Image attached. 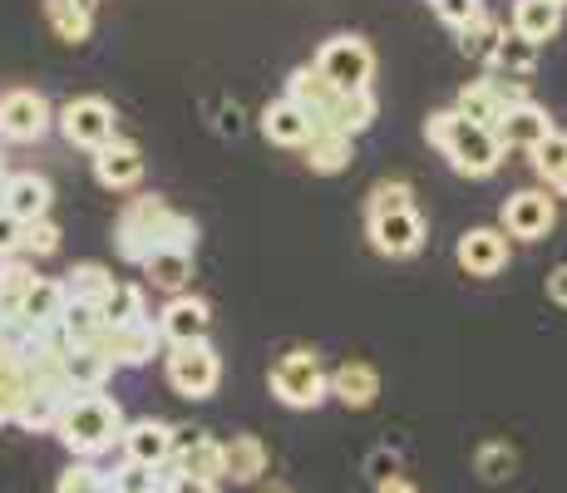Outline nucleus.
<instances>
[{
    "label": "nucleus",
    "mask_w": 567,
    "mask_h": 493,
    "mask_svg": "<svg viewBox=\"0 0 567 493\" xmlns=\"http://www.w3.org/2000/svg\"><path fill=\"white\" fill-rule=\"evenodd\" d=\"M193 251L198 247V223L183 213H173L163 197L154 193H138L118 207V223H114V251L128 261V267H144L154 251Z\"/></svg>",
    "instance_id": "nucleus-1"
},
{
    "label": "nucleus",
    "mask_w": 567,
    "mask_h": 493,
    "mask_svg": "<svg viewBox=\"0 0 567 493\" xmlns=\"http://www.w3.org/2000/svg\"><path fill=\"white\" fill-rule=\"evenodd\" d=\"M424 138L450 158V168L460 178H494L504 168V138L494 134L488 124H468L460 109H434L424 119Z\"/></svg>",
    "instance_id": "nucleus-2"
},
{
    "label": "nucleus",
    "mask_w": 567,
    "mask_h": 493,
    "mask_svg": "<svg viewBox=\"0 0 567 493\" xmlns=\"http://www.w3.org/2000/svg\"><path fill=\"white\" fill-rule=\"evenodd\" d=\"M124 410H118L114 394L104 390H74L70 400H64V414H60V444L70 449L74 459H100L109 454L114 444H124Z\"/></svg>",
    "instance_id": "nucleus-3"
},
{
    "label": "nucleus",
    "mask_w": 567,
    "mask_h": 493,
    "mask_svg": "<svg viewBox=\"0 0 567 493\" xmlns=\"http://www.w3.org/2000/svg\"><path fill=\"white\" fill-rule=\"evenodd\" d=\"M267 386L287 410H316V404L331 400V376L321 370L316 350H287V356L271 366Z\"/></svg>",
    "instance_id": "nucleus-4"
},
{
    "label": "nucleus",
    "mask_w": 567,
    "mask_h": 493,
    "mask_svg": "<svg viewBox=\"0 0 567 493\" xmlns=\"http://www.w3.org/2000/svg\"><path fill=\"white\" fill-rule=\"evenodd\" d=\"M163 376H168L173 394H183V400H207V394L223 386V356H217V346L207 341V336L203 341L168 346Z\"/></svg>",
    "instance_id": "nucleus-5"
},
{
    "label": "nucleus",
    "mask_w": 567,
    "mask_h": 493,
    "mask_svg": "<svg viewBox=\"0 0 567 493\" xmlns=\"http://www.w3.org/2000/svg\"><path fill=\"white\" fill-rule=\"evenodd\" d=\"M311 64L346 94L370 90V80H375V50H370L361 35H331L321 50H316Z\"/></svg>",
    "instance_id": "nucleus-6"
},
{
    "label": "nucleus",
    "mask_w": 567,
    "mask_h": 493,
    "mask_svg": "<svg viewBox=\"0 0 567 493\" xmlns=\"http://www.w3.org/2000/svg\"><path fill=\"white\" fill-rule=\"evenodd\" d=\"M54 129H60L64 138H70L74 148H104L109 138H118V119H114V104L100 94H80L70 99V104L60 109V119H54Z\"/></svg>",
    "instance_id": "nucleus-7"
},
{
    "label": "nucleus",
    "mask_w": 567,
    "mask_h": 493,
    "mask_svg": "<svg viewBox=\"0 0 567 493\" xmlns=\"http://www.w3.org/2000/svg\"><path fill=\"white\" fill-rule=\"evenodd\" d=\"M54 109L40 90H6L0 94V138L6 144H40L54 129Z\"/></svg>",
    "instance_id": "nucleus-8"
},
{
    "label": "nucleus",
    "mask_w": 567,
    "mask_h": 493,
    "mask_svg": "<svg viewBox=\"0 0 567 493\" xmlns=\"http://www.w3.org/2000/svg\"><path fill=\"white\" fill-rule=\"evenodd\" d=\"M424 213L420 207H390V213H375V217H365V237H370V247L380 251V257H390V261H400V257H414V251L424 247Z\"/></svg>",
    "instance_id": "nucleus-9"
},
{
    "label": "nucleus",
    "mask_w": 567,
    "mask_h": 493,
    "mask_svg": "<svg viewBox=\"0 0 567 493\" xmlns=\"http://www.w3.org/2000/svg\"><path fill=\"white\" fill-rule=\"evenodd\" d=\"M548 193L543 188L514 193L504 203V213H498V227H504L508 237H518V243H543V237L558 227V197H548Z\"/></svg>",
    "instance_id": "nucleus-10"
},
{
    "label": "nucleus",
    "mask_w": 567,
    "mask_h": 493,
    "mask_svg": "<svg viewBox=\"0 0 567 493\" xmlns=\"http://www.w3.org/2000/svg\"><path fill=\"white\" fill-rule=\"evenodd\" d=\"M454 261L464 267V277H498L508 267V233L504 227H468L454 247Z\"/></svg>",
    "instance_id": "nucleus-11"
},
{
    "label": "nucleus",
    "mask_w": 567,
    "mask_h": 493,
    "mask_svg": "<svg viewBox=\"0 0 567 493\" xmlns=\"http://www.w3.org/2000/svg\"><path fill=\"white\" fill-rule=\"evenodd\" d=\"M94 178L109 193H134L144 183V148L128 138H109L104 148H94Z\"/></svg>",
    "instance_id": "nucleus-12"
},
{
    "label": "nucleus",
    "mask_w": 567,
    "mask_h": 493,
    "mask_svg": "<svg viewBox=\"0 0 567 493\" xmlns=\"http://www.w3.org/2000/svg\"><path fill=\"white\" fill-rule=\"evenodd\" d=\"M207 326H213V306L193 291H178L168 296V306L158 311V331L168 346H183V341H203Z\"/></svg>",
    "instance_id": "nucleus-13"
},
{
    "label": "nucleus",
    "mask_w": 567,
    "mask_h": 493,
    "mask_svg": "<svg viewBox=\"0 0 567 493\" xmlns=\"http://www.w3.org/2000/svg\"><path fill=\"white\" fill-rule=\"evenodd\" d=\"M316 134V119L307 114V109L297 104V99H271L267 109H261V138L277 148H307Z\"/></svg>",
    "instance_id": "nucleus-14"
},
{
    "label": "nucleus",
    "mask_w": 567,
    "mask_h": 493,
    "mask_svg": "<svg viewBox=\"0 0 567 493\" xmlns=\"http://www.w3.org/2000/svg\"><path fill=\"white\" fill-rule=\"evenodd\" d=\"M553 114L543 104H533V99H523V104H514V109H504V119L494 124V134L504 138V148H523V153H533L543 144V138L553 134Z\"/></svg>",
    "instance_id": "nucleus-15"
},
{
    "label": "nucleus",
    "mask_w": 567,
    "mask_h": 493,
    "mask_svg": "<svg viewBox=\"0 0 567 493\" xmlns=\"http://www.w3.org/2000/svg\"><path fill=\"white\" fill-rule=\"evenodd\" d=\"M124 459H134V464H148V469L173 464V424L168 420H154V414H144V420H128V430H124Z\"/></svg>",
    "instance_id": "nucleus-16"
},
{
    "label": "nucleus",
    "mask_w": 567,
    "mask_h": 493,
    "mask_svg": "<svg viewBox=\"0 0 567 493\" xmlns=\"http://www.w3.org/2000/svg\"><path fill=\"white\" fill-rule=\"evenodd\" d=\"M163 346H168V341H163L158 321H148V316H144V321H134V326H114V331H104V350L118 360V366H128V370L148 366Z\"/></svg>",
    "instance_id": "nucleus-17"
},
{
    "label": "nucleus",
    "mask_w": 567,
    "mask_h": 493,
    "mask_svg": "<svg viewBox=\"0 0 567 493\" xmlns=\"http://www.w3.org/2000/svg\"><path fill=\"white\" fill-rule=\"evenodd\" d=\"M50 203H54V188H50V178H40V173H10L6 188H0V207L16 213L20 223L50 217Z\"/></svg>",
    "instance_id": "nucleus-18"
},
{
    "label": "nucleus",
    "mask_w": 567,
    "mask_h": 493,
    "mask_svg": "<svg viewBox=\"0 0 567 493\" xmlns=\"http://www.w3.org/2000/svg\"><path fill=\"white\" fill-rule=\"evenodd\" d=\"M331 394L346 410H370L380 400V370L370 360H341L331 370Z\"/></svg>",
    "instance_id": "nucleus-19"
},
{
    "label": "nucleus",
    "mask_w": 567,
    "mask_h": 493,
    "mask_svg": "<svg viewBox=\"0 0 567 493\" xmlns=\"http://www.w3.org/2000/svg\"><path fill=\"white\" fill-rule=\"evenodd\" d=\"M375 114H380L375 94H370V90H351V94H336V104L316 119V129H336V134L361 138L365 129L375 124Z\"/></svg>",
    "instance_id": "nucleus-20"
},
{
    "label": "nucleus",
    "mask_w": 567,
    "mask_h": 493,
    "mask_svg": "<svg viewBox=\"0 0 567 493\" xmlns=\"http://www.w3.org/2000/svg\"><path fill=\"white\" fill-rule=\"evenodd\" d=\"M64 306H70V287L54 277H40L35 287H30L25 296H20V321L35 326V331H45V326H60L64 321Z\"/></svg>",
    "instance_id": "nucleus-21"
},
{
    "label": "nucleus",
    "mask_w": 567,
    "mask_h": 493,
    "mask_svg": "<svg viewBox=\"0 0 567 493\" xmlns=\"http://www.w3.org/2000/svg\"><path fill=\"white\" fill-rule=\"evenodd\" d=\"M74 390H50V386H30L25 404H20L16 424L25 434H54L60 430V414H64V400H70Z\"/></svg>",
    "instance_id": "nucleus-22"
},
{
    "label": "nucleus",
    "mask_w": 567,
    "mask_h": 493,
    "mask_svg": "<svg viewBox=\"0 0 567 493\" xmlns=\"http://www.w3.org/2000/svg\"><path fill=\"white\" fill-rule=\"evenodd\" d=\"M114 366H118V360L104 350V341L74 346L70 356H64V370H70V386L74 390H104L109 376H114Z\"/></svg>",
    "instance_id": "nucleus-23"
},
{
    "label": "nucleus",
    "mask_w": 567,
    "mask_h": 493,
    "mask_svg": "<svg viewBox=\"0 0 567 493\" xmlns=\"http://www.w3.org/2000/svg\"><path fill=\"white\" fill-rule=\"evenodd\" d=\"M336 94H346V90H336V84L326 80L316 64H297V70L287 74V99H297V104L307 109L311 119H321L326 109L336 104Z\"/></svg>",
    "instance_id": "nucleus-24"
},
{
    "label": "nucleus",
    "mask_w": 567,
    "mask_h": 493,
    "mask_svg": "<svg viewBox=\"0 0 567 493\" xmlns=\"http://www.w3.org/2000/svg\"><path fill=\"white\" fill-rule=\"evenodd\" d=\"M271 469V454L257 434H233L227 440V479L233 484H261Z\"/></svg>",
    "instance_id": "nucleus-25"
},
{
    "label": "nucleus",
    "mask_w": 567,
    "mask_h": 493,
    "mask_svg": "<svg viewBox=\"0 0 567 493\" xmlns=\"http://www.w3.org/2000/svg\"><path fill=\"white\" fill-rule=\"evenodd\" d=\"M307 153V168L311 173H341V168H351V158H355V138L351 134H336V129H316L311 134V144L301 148Z\"/></svg>",
    "instance_id": "nucleus-26"
},
{
    "label": "nucleus",
    "mask_w": 567,
    "mask_h": 493,
    "mask_svg": "<svg viewBox=\"0 0 567 493\" xmlns=\"http://www.w3.org/2000/svg\"><path fill=\"white\" fill-rule=\"evenodd\" d=\"M45 25L64 45H84L94 35V6H84V0H45Z\"/></svg>",
    "instance_id": "nucleus-27"
},
{
    "label": "nucleus",
    "mask_w": 567,
    "mask_h": 493,
    "mask_svg": "<svg viewBox=\"0 0 567 493\" xmlns=\"http://www.w3.org/2000/svg\"><path fill=\"white\" fill-rule=\"evenodd\" d=\"M514 30L533 45H543L563 30V6L558 0H514Z\"/></svg>",
    "instance_id": "nucleus-28"
},
{
    "label": "nucleus",
    "mask_w": 567,
    "mask_h": 493,
    "mask_svg": "<svg viewBox=\"0 0 567 493\" xmlns=\"http://www.w3.org/2000/svg\"><path fill=\"white\" fill-rule=\"evenodd\" d=\"M144 277L154 281L158 291H168V296L188 291V281H193V251H178V247L154 251V257L144 261Z\"/></svg>",
    "instance_id": "nucleus-29"
},
{
    "label": "nucleus",
    "mask_w": 567,
    "mask_h": 493,
    "mask_svg": "<svg viewBox=\"0 0 567 493\" xmlns=\"http://www.w3.org/2000/svg\"><path fill=\"white\" fill-rule=\"evenodd\" d=\"M173 464L183 469V474H198V479H217L223 484L227 479V440H213V434H203L193 449H183Z\"/></svg>",
    "instance_id": "nucleus-30"
},
{
    "label": "nucleus",
    "mask_w": 567,
    "mask_h": 493,
    "mask_svg": "<svg viewBox=\"0 0 567 493\" xmlns=\"http://www.w3.org/2000/svg\"><path fill=\"white\" fill-rule=\"evenodd\" d=\"M454 35H460V50L468 54V60H478V64H494V54H498V45H504V35L508 30L498 25L494 16H478V20H468L464 30H454Z\"/></svg>",
    "instance_id": "nucleus-31"
},
{
    "label": "nucleus",
    "mask_w": 567,
    "mask_h": 493,
    "mask_svg": "<svg viewBox=\"0 0 567 493\" xmlns=\"http://www.w3.org/2000/svg\"><path fill=\"white\" fill-rule=\"evenodd\" d=\"M454 109H460L468 124H488V129H494L498 119H504V99L494 94L488 74H484V80H474V84H464L460 99H454Z\"/></svg>",
    "instance_id": "nucleus-32"
},
{
    "label": "nucleus",
    "mask_w": 567,
    "mask_h": 493,
    "mask_svg": "<svg viewBox=\"0 0 567 493\" xmlns=\"http://www.w3.org/2000/svg\"><path fill=\"white\" fill-rule=\"evenodd\" d=\"M60 326H64V336H70L74 346H94V341H104V331H109L100 301H74V296H70V306H64Z\"/></svg>",
    "instance_id": "nucleus-33"
},
{
    "label": "nucleus",
    "mask_w": 567,
    "mask_h": 493,
    "mask_svg": "<svg viewBox=\"0 0 567 493\" xmlns=\"http://www.w3.org/2000/svg\"><path fill=\"white\" fill-rule=\"evenodd\" d=\"M100 311H104V321H109V331L114 326H134V321H144V291L134 287V281H114V287L104 291V301H100Z\"/></svg>",
    "instance_id": "nucleus-34"
},
{
    "label": "nucleus",
    "mask_w": 567,
    "mask_h": 493,
    "mask_svg": "<svg viewBox=\"0 0 567 493\" xmlns=\"http://www.w3.org/2000/svg\"><path fill=\"white\" fill-rule=\"evenodd\" d=\"M538 50H543V45H533V40H523L518 30H508L504 45H498V54H494V64H488V70L514 74V80H528V74L538 70Z\"/></svg>",
    "instance_id": "nucleus-35"
},
{
    "label": "nucleus",
    "mask_w": 567,
    "mask_h": 493,
    "mask_svg": "<svg viewBox=\"0 0 567 493\" xmlns=\"http://www.w3.org/2000/svg\"><path fill=\"white\" fill-rule=\"evenodd\" d=\"M109 493H163V469H148V464L124 459V464L109 474Z\"/></svg>",
    "instance_id": "nucleus-36"
},
{
    "label": "nucleus",
    "mask_w": 567,
    "mask_h": 493,
    "mask_svg": "<svg viewBox=\"0 0 567 493\" xmlns=\"http://www.w3.org/2000/svg\"><path fill=\"white\" fill-rule=\"evenodd\" d=\"M474 469H478V479H484V484H504V479L518 469V454L504 440H488V444H478Z\"/></svg>",
    "instance_id": "nucleus-37"
},
{
    "label": "nucleus",
    "mask_w": 567,
    "mask_h": 493,
    "mask_svg": "<svg viewBox=\"0 0 567 493\" xmlns=\"http://www.w3.org/2000/svg\"><path fill=\"white\" fill-rule=\"evenodd\" d=\"M64 287H70L74 301H104V291L114 287V277H109V267H100V261H80V267L64 277Z\"/></svg>",
    "instance_id": "nucleus-38"
},
{
    "label": "nucleus",
    "mask_w": 567,
    "mask_h": 493,
    "mask_svg": "<svg viewBox=\"0 0 567 493\" xmlns=\"http://www.w3.org/2000/svg\"><path fill=\"white\" fill-rule=\"evenodd\" d=\"M35 281H40V277H35V261H30L25 251H16V257L0 261V291H6L16 306H20V296L35 287Z\"/></svg>",
    "instance_id": "nucleus-39"
},
{
    "label": "nucleus",
    "mask_w": 567,
    "mask_h": 493,
    "mask_svg": "<svg viewBox=\"0 0 567 493\" xmlns=\"http://www.w3.org/2000/svg\"><path fill=\"white\" fill-rule=\"evenodd\" d=\"M54 493H109V474L94 469V459H74V464L60 474Z\"/></svg>",
    "instance_id": "nucleus-40"
},
{
    "label": "nucleus",
    "mask_w": 567,
    "mask_h": 493,
    "mask_svg": "<svg viewBox=\"0 0 567 493\" xmlns=\"http://www.w3.org/2000/svg\"><path fill=\"white\" fill-rule=\"evenodd\" d=\"M563 168H567V134H563V129H553V134L533 148V173H538L543 183H553Z\"/></svg>",
    "instance_id": "nucleus-41"
},
{
    "label": "nucleus",
    "mask_w": 567,
    "mask_h": 493,
    "mask_svg": "<svg viewBox=\"0 0 567 493\" xmlns=\"http://www.w3.org/2000/svg\"><path fill=\"white\" fill-rule=\"evenodd\" d=\"M410 203H414V188L405 178H380L375 188H370V197H365V217L390 213V207H410Z\"/></svg>",
    "instance_id": "nucleus-42"
},
{
    "label": "nucleus",
    "mask_w": 567,
    "mask_h": 493,
    "mask_svg": "<svg viewBox=\"0 0 567 493\" xmlns=\"http://www.w3.org/2000/svg\"><path fill=\"white\" fill-rule=\"evenodd\" d=\"M20 251H25L30 261H45V257H54V251H60V227H54L50 217H40V223H25Z\"/></svg>",
    "instance_id": "nucleus-43"
},
{
    "label": "nucleus",
    "mask_w": 567,
    "mask_h": 493,
    "mask_svg": "<svg viewBox=\"0 0 567 493\" xmlns=\"http://www.w3.org/2000/svg\"><path fill=\"white\" fill-rule=\"evenodd\" d=\"M430 6H434V16H440L450 30H464L468 20L484 16V0H430Z\"/></svg>",
    "instance_id": "nucleus-44"
},
{
    "label": "nucleus",
    "mask_w": 567,
    "mask_h": 493,
    "mask_svg": "<svg viewBox=\"0 0 567 493\" xmlns=\"http://www.w3.org/2000/svg\"><path fill=\"white\" fill-rule=\"evenodd\" d=\"M25 394H30V380L25 376H0V424H16Z\"/></svg>",
    "instance_id": "nucleus-45"
},
{
    "label": "nucleus",
    "mask_w": 567,
    "mask_h": 493,
    "mask_svg": "<svg viewBox=\"0 0 567 493\" xmlns=\"http://www.w3.org/2000/svg\"><path fill=\"white\" fill-rule=\"evenodd\" d=\"M163 493H217V479L183 474L178 464H163Z\"/></svg>",
    "instance_id": "nucleus-46"
},
{
    "label": "nucleus",
    "mask_w": 567,
    "mask_h": 493,
    "mask_svg": "<svg viewBox=\"0 0 567 493\" xmlns=\"http://www.w3.org/2000/svg\"><path fill=\"white\" fill-rule=\"evenodd\" d=\"M20 237H25V223H20L16 213H6V207H0V261L16 257V251H20Z\"/></svg>",
    "instance_id": "nucleus-47"
},
{
    "label": "nucleus",
    "mask_w": 567,
    "mask_h": 493,
    "mask_svg": "<svg viewBox=\"0 0 567 493\" xmlns=\"http://www.w3.org/2000/svg\"><path fill=\"white\" fill-rule=\"evenodd\" d=\"M548 296H553V301H558L563 311H567V261H563V267H553V271H548Z\"/></svg>",
    "instance_id": "nucleus-48"
},
{
    "label": "nucleus",
    "mask_w": 567,
    "mask_h": 493,
    "mask_svg": "<svg viewBox=\"0 0 567 493\" xmlns=\"http://www.w3.org/2000/svg\"><path fill=\"white\" fill-rule=\"evenodd\" d=\"M375 493H420V489L405 474H390V479H375Z\"/></svg>",
    "instance_id": "nucleus-49"
},
{
    "label": "nucleus",
    "mask_w": 567,
    "mask_h": 493,
    "mask_svg": "<svg viewBox=\"0 0 567 493\" xmlns=\"http://www.w3.org/2000/svg\"><path fill=\"white\" fill-rule=\"evenodd\" d=\"M370 469H375V479H390V474H395V454H385V449H380V454L370 459Z\"/></svg>",
    "instance_id": "nucleus-50"
},
{
    "label": "nucleus",
    "mask_w": 567,
    "mask_h": 493,
    "mask_svg": "<svg viewBox=\"0 0 567 493\" xmlns=\"http://www.w3.org/2000/svg\"><path fill=\"white\" fill-rule=\"evenodd\" d=\"M548 188H553V193H558V197H567V168H563V173H558V178H553V183H548Z\"/></svg>",
    "instance_id": "nucleus-51"
},
{
    "label": "nucleus",
    "mask_w": 567,
    "mask_h": 493,
    "mask_svg": "<svg viewBox=\"0 0 567 493\" xmlns=\"http://www.w3.org/2000/svg\"><path fill=\"white\" fill-rule=\"evenodd\" d=\"M261 493H291L287 484H271V489H261Z\"/></svg>",
    "instance_id": "nucleus-52"
},
{
    "label": "nucleus",
    "mask_w": 567,
    "mask_h": 493,
    "mask_svg": "<svg viewBox=\"0 0 567 493\" xmlns=\"http://www.w3.org/2000/svg\"><path fill=\"white\" fill-rule=\"evenodd\" d=\"M6 178H10V173H6V158H0V188H6Z\"/></svg>",
    "instance_id": "nucleus-53"
},
{
    "label": "nucleus",
    "mask_w": 567,
    "mask_h": 493,
    "mask_svg": "<svg viewBox=\"0 0 567 493\" xmlns=\"http://www.w3.org/2000/svg\"><path fill=\"white\" fill-rule=\"evenodd\" d=\"M84 6H94V0H84Z\"/></svg>",
    "instance_id": "nucleus-54"
},
{
    "label": "nucleus",
    "mask_w": 567,
    "mask_h": 493,
    "mask_svg": "<svg viewBox=\"0 0 567 493\" xmlns=\"http://www.w3.org/2000/svg\"><path fill=\"white\" fill-rule=\"evenodd\" d=\"M558 6H567V0H558Z\"/></svg>",
    "instance_id": "nucleus-55"
}]
</instances>
